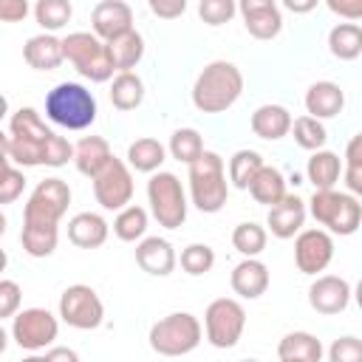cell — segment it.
<instances>
[{
    "label": "cell",
    "mask_w": 362,
    "mask_h": 362,
    "mask_svg": "<svg viewBox=\"0 0 362 362\" xmlns=\"http://www.w3.org/2000/svg\"><path fill=\"white\" fill-rule=\"evenodd\" d=\"M243 93V74L229 59H215L204 65L192 85V105L201 113H223Z\"/></svg>",
    "instance_id": "2"
},
{
    "label": "cell",
    "mask_w": 362,
    "mask_h": 362,
    "mask_svg": "<svg viewBox=\"0 0 362 362\" xmlns=\"http://www.w3.org/2000/svg\"><path fill=\"white\" fill-rule=\"evenodd\" d=\"M147 209L139 206V204H130L124 206L122 212H116L113 218V235L124 243H136V240H144V232H147Z\"/></svg>",
    "instance_id": "33"
},
{
    "label": "cell",
    "mask_w": 362,
    "mask_h": 362,
    "mask_svg": "<svg viewBox=\"0 0 362 362\" xmlns=\"http://www.w3.org/2000/svg\"><path fill=\"white\" fill-rule=\"evenodd\" d=\"M351 297H354L351 283L345 277H337V274H320L308 286V305L317 314H325V317H334V314L345 311Z\"/></svg>",
    "instance_id": "15"
},
{
    "label": "cell",
    "mask_w": 362,
    "mask_h": 362,
    "mask_svg": "<svg viewBox=\"0 0 362 362\" xmlns=\"http://www.w3.org/2000/svg\"><path fill=\"white\" fill-rule=\"evenodd\" d=\"M65 45V59L76 68L79 76L90 79V82H107L113 79V62H110V51L107 42H102L93 31H74L68 37H62Z\"/></svg>",
    "instance_id": "7"
},
{
    "label": "cell",
    "mask_w": 362,
    "mask_h": 362,
    "mask_svg": "<svg viewBox=\"0 0 362 362\" xmlns=\"http://www.w3.org/2000/svg\"><path fill=\"white\" fill-rule=\"evenodd\" d=\"M93 198L102 209L110 212H122L124 206H130L133 201V173L127 167V161L122 158H110V164L93 178Z\"/></svg>",
    "instance_id": "13"
},
{
    "label": "cell",
    "mask_w": 362,
    "mask_h": 362,
    "mask_svg": "<svg viewBox=\"0 0 362 362\" xmlns=\"http://www.w3.org/2000/svg\"><path fill=\"white\" fill-rule=\"evenodd\" d=\"M59 320L76 331H93L105 322V303L90 286L74 283L59 294Z\"/></svg>",
    "instance_id": "11"
},
{
    "label": "cell",
    "mask_w": 362,
    "mask_h": 362,
    "mask_svg": "<svg viewBox=\"0 0 362 362\" xmlns=\"http://www.w3.org/2000/svg\"><path fill=\"white\" fill-rule=\"evenodd\" d=\"M147 339H150V348L158 356H187L201 345L204 328H201L195 314L173 311V314H167V317H161L158 322L150 325Z\"/></svg>",
    "instance_id": "5"
},
{
    "label": "cell",
    "mask_w": 362,
    "mask_h": 362,
    "mask_svg": "<svg viewBox=\"0 0 362 362\" xmlns=\"http://www.w3.org/2000/svg\"><path fill=\"white\" fill-rule=\"evenodd\" d=\"M328 51L345 62L362 57V25L359 23H337L328 31Z\"/></svg>",
    "instance_id": "31"
},
{
    "label": "cell",
    "mask_w": 362,
    "mask_h": 362,
    "mask_svg": "<svg viewBox=\"0 0 362 362\" xmlns=\"http://www.w3.org/2000/svg\"><path fill=\"white\" fill-rule=\"evenodd\" d=\"M20 243H23V252L31 255V257H51L57 243H59V229L23 226L20 229Z\"/></svg>",
    "instance_id": "37"
},
{
    "label": "cell",
    "mask_w": 362,
    "mask_h": 362,
    "mask_svg": "<svg viewBox=\"0 0 362 362\" xmlns=\"http://www.w3.org/2000/svg\"><path fill=\"white\" fill-rule=\"evenodd\" d=\"M266 243H269V232H266V226H260V223H255V221H243V223H238V226L232 229V246H235L243 257H257V255H263Z\"/></svg>",
    "instance_id": "36"
},
{
    "label": "cell",
    "mask_w": 362,
    "mask_h": 362,
    "mask_svg": "<svg viewBox=\"0 0 362 362\" xmlns=\"http://www.w3.org/2000/svg\"><path fill=\"white\" fill-rule=\"evenodd\" d=\"M305 215H308V201H303L300 195H286L280 204H274L266 215V226L274 238L280 240H288L294 235L303 232V223H305Z\"/></svg>",
    "instance_id": "18"
},
{
    "label": "cell",
    "mask_w": 362,
    "mask_h": 362,
    "mask_svg": "<svg viewBox=\"0 0 362 362\" xmlns=\"http://www.w3.org/2000/svg\"><path fill=\"white\" fill-rule=\"evenodd\" d=\"M238 362H260V359H238Z\"/></svg>",
    "instance_id": "54"
},
{
    "label": "cell",
    "mask_w": 362,
    "mask_h": 362,
    "mask_svg": "<svg viewBox=\"0 0 362 362\" xmlns=\"http://www.w3.org/2000/svg\"><path fill=\"white\" fill-rule=\"evenodd\" d=\"M110 102L116 110H136L144 102V82L139 74H116L110 82Z\"/></svg>",
    "instance_id": "32"
},
{
    "label": "cell",
    "mask_w": 362,
    "mask_h": 362,
    "mask_svg": "<svg viewBox=\"0 0 362 362\" xmlns=\"http://www.w3.org/2000/svg\"><path fill=\"white\" fill-rule=\"evenodd\" d=\"M59 334V320L48 308H23L11 317V339L23 351H42L51 348Z\"/></svg>",
    "instance_id": "12"
},
{
    "label": "cell",
    "mask_w": 362,
    "mask_h": 362,
    "mask_svg": "<svg viewBox=\"0 0 362 362\" xmlns=\"http://www.w3.org/2000/svg\"><path fill=\"white\" fill-rule=\"evenodd\" d=\"M345 164H359L362 167V133H356L348 147H345Z\"/></svg>",
    "instance_id": "50"
},
{
    "label": "cell",
    "mask_w": 362,
    "mask_h": 362,
    "mask_svg": "<svg viewBox=\"0 0 362 362\" xmlns=\"http://www.w3.org/2000/svg\"><path fill=\"white\" fill-rule=\"evenodd\" d=\"M291 124H294V119H291L288 107L272 105V102H269V105H260V107L252 113V119H249L252 133H255L257 139H263V141H280L283 136L291 133Z\"/></svg>",
    "instance_id": "23"
},
{
    "label": "cell",
    "mask_w": 362,
    "mask_h": 362,
    "mask_svg": "<svg viewBox=\"0 0 362 362\" xmlns=\"http://www.w3.org/2000/svg\"><path fill=\"white\" fill-rule=\"evenodd\" d=\"M342 158L337 156V153H331V150H317V153H311V158H308V164H305V178L314 184V192H320V189H334L337 187V181H339V175H342Z\"/></svg>",
    "instance_id": "27"
},
{
    "label": "cell",
    "mask_w": 362,
    "mask_h": 362,
    "mask_svg": "<svg viewBox=\"0 0 362 362\" xmlns=\"http://www.w3.org/2000/svg\"><path fill=\"white\" fill-rule=\"evenodd\" d=\"M136 263L141 272L153 274V277H167L175 272L178 255L173 249V243L167 238H144L136 243Z\"/></svg>",
    "instance_id": "19"
},
{
    "label": "cell",
    "mask_w": 362,
    "mask_h": 362,
    "mask_svg": "<svg viewBox=\"0 0 362 362\" xmlns=\"http://www.w3.org/2000/svg\"><path fill=\"white\" fill-rule=\"evenodd\" d=\"M246 328V308L232 297H218L204 311V331L212 348H235Z\"/></svg>",
    "instance_id": "10"
},
{
    "label": "cell",
    "mask_w": 362,
    "mask_h": 362,
    "mask_svg": "<svg viewBox=\"0 0 362 362\" xmlns=\"http://www.w3.org/2000/svg\"><path fill=\"white\" fill-rule=\"evenodd\" d=\"M28 14V3L25 0H3L0 3V20L3 23H20Z\"/></svg>",
    "instance_id": "47"
},
{
    "label": "cell",
    "mask_w": 362,
    "mask_h": 362,
    "mask_svg": "<svg viewBox=\"0 0 362 362\" xmlns=\"http://www.w3.org/2000/svg\"><path fill=\"white\" fill-rule=\"evenodd\" d=\"M286 175L277 170V167H272V164H263V170L255 175V181L249 184V195L257 201V204H263V206H274V204H280L288 192H286Z\"/></svg>",
    "instance_id": "29"
},
{
    "label": "cell",
    "mask_w": 362,
    "mask_h": 362,
    "mask_svg": "<svg viewBox=\"0 0 362 362\" xmlns=\"http://www.w3.org/2000/svg\"><path fill=\"white\" fill-rule=\"evenodd\" d=\"M71 204V187L62 178H42L25 206H23V226H48V229H59L62 215L68 212Z\"/></svg>",
    "instance_id": "8"
},
{
    "label": "cell",
    "mask_w": 362,
    "mask_h": 362,
    "mask_svg": "<svg viewBox=\"0 0 362 362\" xmlns=\"http://www.w3.org/2000/svg\"><path fill=\"white\" fill-rule=\"evenodd\" d=\"M23 303V288L14 280H0V320L17 317Z\"/></svg>",
    "instance_id": "44"
},
{
    "label": "cell",
    "mask_w": 362,
    "mask_h": 362,
    "mask_svg": "<svg viewBox=\"0 0 362 362\" xmlns=\"http://www.w3.org/2000/svg\"><path fill=\"white\" fill-rule=\"evenodd\" d=\"M334 260V235L325 229H303L294 238V263L303 274H320Z\"/></svg>",
    "instance_id": "14"
},
{
    "label": "cell",
    "mask_w": 362,
    "mask_h": 362,
    "mask_svg": "<svg viewBox=\"0 0 362 362\" xmlns=\"http://www.w3.org/2000/svg\"><path fill=\"white\" fill-rule=\"evenodd\" d=\"M167 150H170V156L175 158V161H181V164H195L206 150H204V139H201V133L195 130V127H178L173 136H170V144H167Z\"/></svg>",
    "instance_id": "34"
},
{
    "label": "cell",
    "mask_w": 362,
    "mask_h": 362,
    "mask_svg": "<svg viewBox=\"0 0 362 362\" xmlns=\"http://www.w3.org/2000/svg\"><path fill=\"white\" fill-rule=\"evenodd\" d=\"M167 161V147L153 139V136H141L127 147V167L136 173H158L161 164Z\"/></svg>",
    "instance_id": "28"
},
{
    "label": "cell",
    "mask_w": 362,
    "mask_h": 362,
    "mask_svg": "<svg viewBox=\"0 0 362 362\" xmlns=\"http://www.w3.org/2000/svg\"><path fill=\"white\" fill-rule=\"evenodd\" d=\"M110 235V223L99 212H76L68 221V240L76 249H99Z\"/></svg>",
    "instance_id": "24"
},
{
    "label": "cell",
    "mask_w": 362,
    "mask_h": 362,
    "mask_svg": "<svg viewBox=\"0 0 362 362\" xmlns=\"http://www.w3.org/2000/svg\"><path fill=\"white\" fill-rule=\"evenodd\" d=\"M354 300H356V305H359V311H362V277H359V283L354 286Z\"/></svg>",
    "instance_id": "52"
},
{
    "label": "cell",
    "mask_w": 362,
    "mask_h": 362,
    "mask_svg": "<svg viewBox=\"0 0 362 362\" xmlns=\"http://www.w3.org/2000/svg\"><path fill=\"white\" fill-rule=\"evenodd\" d=\"M147 204L150 215L164 229H178L187 221V192L175 173L158 170L147 181Z\"/></svg>",
    "instance_id": "9"
},
{
    "label": "cell",
    "mask_w": 362,
    "mask_h": 362,
    "mask_svg": "<svg viewBox=\"0 0 362 362\" xmlns=\"http://www.w3.org/2000/svg\"><path fill=\"white\" fill-rule=\"evenodd\" d=\"M328 11L342 17L345 23H356L362 20V0H325Z\"/></svg>",
    "instance_id": "45"
},
{
    "label": "cell",
    "mask_w": 362,
    "mask_h": 362,
    "mask_svg": "<svg viewBox=\"0 0 362 362\" xmlns=\"http://www.w3.org/2000/svg\"><path fill=\"white\" fill-rule=\"evenodd\" d=\"M342 181H345L348 192H351L354 198L362 201V167H359V164H345V170H342Z\"/></svg>",
    "instance_id": "48"
},
{
    "label": "cell",
    "mask_w": 362,
    "mask_h": 362,
    "mask_svg": "<svg viewBox=\"0 0 362 362\" xmlns=\"http://www.w3.org/2000/svg\"><path fill=\"white\" fill-rule=\"evenodd\" d=\"M20 362H48V359L40 356V354H31V356H25V359H20Z\"/></svg>",
    "instance_id": "53"
},
{
    "label": "cell",
    "mask_w": 362,
    "mask_h": 362,
    "mask_svg": "<svg viewBox=\"0 0 362 362\" xmlns=\"http://www.w3.org/2000/svg\"><path fill=\"white\" fill-rule=\"evenodd\" d=\"M23 189H25V175H23V170L17 167V164H11V161H6L3 158V181H0V204L3 206H8V204H14L20 195H23Z\"/></svg>",
    "instance_id": "41"
},
{
    "label": "cell",
    "mask_w": 362,
    "mask_h": 362,
    "mask_svg": "<svg viewBox=\"0 0 362 362\" xmlns=\"http://www.w3.org/2000/svg\"><path fill=\"white\" fill-rule=\"evenodd\" d=\"M229 283H232V291H235L238 297H243V300H257V297L266 294V288H269V283H272L269 266H266L263 260H257V257H243V260L232 269Z\"/></svg>",
    "instance_id": "20"
},
{
    "label": "cell",
    "mask_w": 362,
    "mask_h": 362,
    "mask_svg": "<svg viewBox=\"0 0 362 362\" xmlns=\"http://www.w3.org/2000/svg\"><path fill=\"white\" fill-rule=\"evenodd\" d=\"M238 11L255 40H274L283 31V11L274 0H243Z\"/></svg>",
    "instance_id": "17"
},
{
    "label": "cell",
    "mask_w": 362,
    "mask_h": 362,
    "mask_svg": "<svg viewBox=\"0 0 362 362\" xmlns=\"http://www.w3.org/2000/svg\"><path fill=\"white\" fill-rule=\"evenodd\" d=\"M328 362H362V339L359 337H337L328 348Z\"/></svg>",
    "instance_id": "43"
},
{
    "label": "cell",
    "mask_w": 362,
    "mask_h": 362,
    "mask_svg": "<svg viewBox=\"0 0 362 362\" xmlns=\"http://www.w3.org/2000/svg\"><path fill=\"white\" fill-rule=\"evenodd\" d=\"M74 14V6L68 0H40L34 6V20L40 23L42 34H54L59 31Z\"/></svg>",
    "instance_id": "39"
},
{
    "label": "cell",
    "mask_w": 362,
    "mask_h": 362,
    "mask_svg": "<svg viewBox=\"0 0 362 362\" xmlns=\"http://www.w3.org/2000/svg\"><path fill=\"white\" fill-rule=\"evenodd\" d=\"M90 28L102 42H113L116 37L133 31V8L124 0H102L90 11Z\"/></svg>",
    "instance_id": "16"
},
{
    "label": "cell",
    "mask_w": 362,
    "mask_h": 362,
    "mask_svg": "<svg viewBox=\"0 0 362 362\" xmlns=\"http://www.w3.org/2000/svg\"><path fill=\"white\" fill-rule=\"evenodd\" d=\"M107 51H110L113 68H116L119 74H130V71L141 62V57H144V37L133 28V31L116 37L113 42H107Z\"/></svg>",
    "instance_id": "30"
},
{
    "label": "cell",
    "mask_w": 362,
    "mask_h": 362,
    "mask_svg": "<svg viewBox=\"0 0 362 362\" xmlns=\"http://www.w3.org/2000/svg\"><path fill=\"white\" fill-rule=\"evenodd\" d=\"M291 133H294V141L297 147L308 150V153H317V150H325V141H328V130L320 119H311L308 113L305 116H297L294 124H291Z\"/></svg>",
    "instance_id": "38"
},
{
    "label": "cell",
    "mask_w": 362,
    "mask_h": 362,
    "mask_svg": "<svg viewBox=\"0 0 362 362\" xmlns=\"http://www.w3.org/2000/svg\"><path fill=\"white\" fill-rule=\"evenodd\" d=\"M189 198L195 209L215 215L223 209L229 198V181H226V167L223 158L212 150H206L195 164H189Z\"/></svg>",
    "instance_id": "4"
},
{
    "label": "cell",
    "mask_w": 362,
    "mask_h": 362,
    "mask_svg": "<svg viewBox=\"0 0 362 362\" xmlns=\"http://www.w3.org/2000/svg\"><path fill=\"white\" fill-rule=\"evenodd\" d=\"M238 14V6L232 0H201L198 3V17L206 25H223Z\"/></svg>",
    "instance_id": "42"
},
{
    "label": "cell",
    "mask_w": 362,
    "mask_h": 362,
    "mask_svg": "<svg viewBox=\"0 0 362 362\" xmlns=\"http://www.w3.org/2000/svg\"><path fill=\"white\" fill-rule=\"evenodd\" d=\"M23 59L34 71H57L65 62V45L54 34H34L23 45Z\"/></svg>",
    "instance_id": "21"
},
{
    "label": "cell",
    "mask_w": 362,
    "mask_h": 362,
    "mask_svg": "<svg viewBox=\"0 0 362 362\" xmlns=\"http://www.w3.org/2000/svg\"><path fill=\"white\" fill-rule=\"evenodd\" d=\"M317 3L314 0H303V3H297V0H286L283 3V8H288V11H294V14H305V11H311Z\"/></svg>",
    "instance_id": "51"
},
{
    "label": "cell",
    "mask_w": 362,
    "mask_h": 362,
    "mask_svg": "<svg viewBox=\"0 0 362 362\" xmlns=\"http://www.w3.org/2000/svg\"><path fill=\"white\" fill-rule=\"evenodd\" d=\"M280 362H286V359H280Z\"/></svg>",
    "instance_id": "55"
},
{
    "label": "cell",
    "mask_w": 362,
    "mask_h": 362,
    "mask_svg": "<svg viewBox=\"0 0 362 362\" xmlns=\"http://www.w3.org/2000/svg\"><path fill=\"white\" fill-rule=\"evenodd\" d=\"M308 212L325 232L339 238H348L362 226V204L351 192L320 189L308 198Z\"/></svg>",
    "instance_id": "6"
},
{
    "label": "cell",
    "mask_w": 362,
    "mask_h": 362,
    "mask_svg": "<svg viewBox=\"0 0 362 362\" xmlns=\"http://www.w3.org/2000/svg\"><path fill=\"white\" fill-rule=\"evenodd\" d=\"M345 107V90L337 82L320 79L305 90V110L311 119H334Z\"/></svg>",
    "instance_id": "22"
},
{
    "label": "cell",
    "mask_w": 362,
    "mask_h": 362,
    "mask_svg": "<svg viewBox=\"0 0 362 362\" xmlns=\"http://www.w3.org/2000/svg\"><path fill=\"white\" fill-rule=\"evenodd\" d=\"M325 354L322 342L308 331H288L277 342V356L286 362H320Z\"/></svg>",
    "instance_id": "26"
},
{
    "label": "cell",
    "mask_w": 362,
    "mask_h": 362,
    "mask_svg": "<svg viewBox=\"0 0 362 362\" xmlns=\"http://www.w3.org/2000/svg\"><path fill=\"white\" fill-rule=\"evenodd\" d=\"M96 96L79 82H59L45 93V119L65 130H88L96 122Z\"/></svg>",
    "instance_id": "3"
},
{
    "label": "cell",
    "mask_w": 362,
    "mask_h": 362,
    "mask_svg": "<svg viewBox=\"0 0 362 362\" xmlns=\"http://www.w3.org/2000/svg\"><path fill=\"white\" fill-rule=\"evenodd\" d=\"M263 156L257 150H238L229 158V184L235 189H249V184L255 181V175L263 170Z\"/></svg>",
    "instance_id": "35"
},
{
    "label": "cell",
    "mask_w": 362,
    "mask_h": 362,
    "mask_svg": "<svg viewBox=\"0 0 362 362\" xmlns=\"http://www.w3.org/2000/svg\"><path fill=\"white\" fill-rule=\"evenodd\" d=\"M110 158H113V150H110L107 139H102V136H85L74 144V164L90 181L110 164Z\"/></svg>",
    "instance_id": "25"
},
{
    "label": "cell",
    "mask_w": 362,
    "mask_h": 362,
    "mask_svg": "<svg viewBox=\"0 0 362 362\" xmlns=\"http://www.w3.org/2000/svg\"><path fill=\"white\" fill-rule=\"evenodd\" d=\"M178 263H181V269H184L189 277H201V274L212 272V266H215V252H212V246H206V243H189V246L181 252Z\"/></svg>",
    "instance_id": "40"
},
{
    "label": "cell",
    "mask_w": 362,
    "mask_h": 362,
    "mask_svg": "<svg viewBox=\"0 0 362 362\" xmlns=\"http://www.w3.org/2000/svg\"><path fill=\"white\" fill-rule=\"evenodd\" d=\"M6 161L23 167H65L74 161V144L57 136L34 107H17L8 119V133L3 136Z\"/></svg>",
    "instance_id": "1"
},
{
    "label": "cell",
    "mask_w": 362,
    "mask_h": 362,
    "mask_svg": "<svg viewBox=\"0 0 362 362\" xmlns=\"http://www.w3.org/2000/svg\"><path fill=\"white\" fill-rule=\"evenodd\" d=\"M150 11L164 20H175L187 11V0H150Z\"/></svg>",
    "instance_id": "46"
},
{
    "label": "cell",
    "mask_w": 362,
    "mask_h": 362,
    "mask_svg": "<svg viewBox=\"0 0 362 362\" xmlns=\"http://www.w3.org/2000/svg\"><path fill=\"white\" fill-rule=\"evenodd\" d=\"M45 359L48 362H79V354L74 348H65V345H51L45 351Z\"/></svg>",
    "instance_id": "49"
}]
</instances>
